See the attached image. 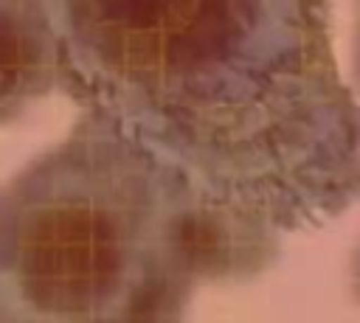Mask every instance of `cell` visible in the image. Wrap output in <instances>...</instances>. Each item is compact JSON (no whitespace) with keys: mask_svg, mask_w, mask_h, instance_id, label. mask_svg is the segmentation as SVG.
Listing matches in <instances>:
<instances>
[{"mask_svg":"<svg viewBox=\"0 0 360 323\" xmlns=\"http://www.w3.org/2000/svg\"><path fill=\"white\" fill-rule=\"evenodd\" d=\"M110 225L93 216L68 213L59 222L42 228L31 242L28 270L42 281L65 284L62 289H79V278L98 284L115 267V244Z\"/></svg>","mask_w":360,"mask_h":323,"instance_id":"6da1fadb","label":"cell"},{"mask_svg":"<svg viewBox=\"0 0 360 323\" xmlns=\"http://www.w3.org/2000/svg\"><path fill=\"white\" fill-rule=\"evenodd\" d=\"M217 242H219V239H217V233H214V228H211L208 222H197V219L183 222V230H180V244H183V250L202 256V253H211V250L217 247Z\"/></svg>","mask_w":360,"mask_h":323,"instance_id":"7a4b0ae2","label":"cell"}]
</instances>
